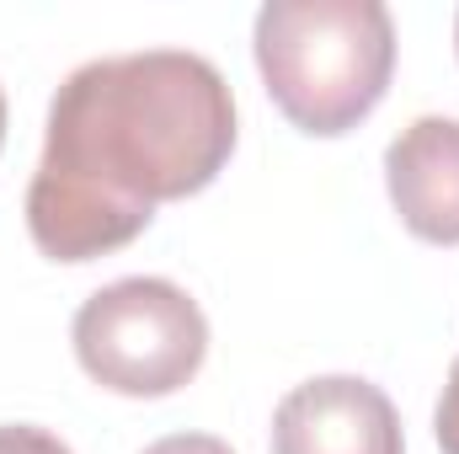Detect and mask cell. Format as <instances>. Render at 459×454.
<instances>
[{"label":"cell","instance_id":"7a4b0ae2","mask_svg":"<svg viewBox=\"0 0 459 454\" xmlns=\"http://www.w3.org/2000/svg\"><path fill=\"white\" fill-rule=\"evenodd\" d=\"M256 65L289 123L347 134L379 108L395 70V22L379 0H267Z\"/></svg>","mask_w":459,"mask_h":454},{"label":"cell","instance_id":"9c48e42d","mask_svg":"<svg viewBox=\"0 0 459 454\" xmlns=\"http://www.w3.org/2000/svg\"><path fill=\"white\" fill-rule=\"evenodd\" d=\"M0 139H5V97H0Z\"/></svg>","mask_w":459,"mask_h":454},{"label":"cell","instance_id":"6da1fadb","mask_svg":"<svg viewBox=\"0 0 459 454\" xmlns=\"http://www.w3.org/2000/svg\"><path fill=\"white\" fill-rule=\"evenodd\" d=\"M235 150L225 75L187 48L108 54L65 75L48 102L27 230L54 262L128 246L155 204L204 193Z\"/></svg>","mask_w":459,"mask_h":454},{"label":"cell","instance_id":"ba28073f","mask_svg":"<svg viewBox=\"0 0 459 454\" xmlns=\"http://www.w3.org/2000/svg\"><path fill=\"white\" fill-rule=\"evenodd\" d=\"M144 454H235V450L225 439H214V433H171V439L150 444Z\"/></svg>","mask_w":459,"mask_h":454},{"label":"cell","instance_id":"3957f363","mask_svg":"<svg viewBox=\"0 0 459 454\" xmlns=\"http://www.w3.org/2000/svg\"><path fill=\"white\" fill-rule=\"evenodd\" d=\"M209 353V321L171 278H117L75 310V358L117 396H171Z\"/></svg>","mask_w":459,"mask_h":454},{"label":"cell","instance_id":"8992f818","mask_svg":"<svg viewBox=\"0 0 459 454\" xmlns=\"http://www.w3.org/2000/svg\"><path fill=\"white\" fill-rule=\"evenodd\" d=\"M0 454H70V444H65V439H54L48 428L5 423V428H0Z\"/></svg>","mask_w":459,"mask_h":454},{"label":"cell","instance_id":"52a82bcc","mask_svg":"<svg viewBox=\"0 0 459 454\" xmlns=\"http://www.w3.org/2000/svg\"><path fill=\"white\" fill-rule=\"evenodd\" d=\"M438 444H444V454H459V358L449 369L444 396H438Z\"/></svg>","mask_w":459,"mask_h":454},{"label":"cell","instance_id":"277c9868","mask_svg":"<svg viewBox=\"0 0 459 454\" xmlns=\"http://www.w3.org/2000/svg\"><path fill=\"white\" fill-rule=\"evenodd\" d=\"M273 454H401V417L379 385L321 374L278 401Z\"/></svg>","mask_w":459,"mask_h":454},{"label":"cell","instance_id":"30bf717a","mask_svg":"<svg viewBox=\"0 0 459 454\" xmlns=\"http://www.w3.org/2000/svg\"><path fill=\"white\" fill-rule=\"evenodd\" d=\"M455 43H459V16H455Z\"/></svg>","mask_w":459,"mask_h":454},{"label":"cell","instance_id":"5b68a950","mask_svg":"<svg viewBox=\"0 0 459 454\" xmlns=\"http://www.w3.org/2000/svg\"><path fill=\"white\" fill-rule=\"evenodd\" d=\"M385 182L401 225L433 246H459V118H417L385 150Z\"/></svg>","mask_w":459,"mask_h":454}]
</instances>
